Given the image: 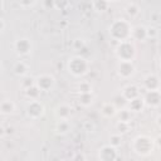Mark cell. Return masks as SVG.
<instances>
[{"instance_id":"obj_7","label":"cell","mask_w":161,"mask_h":161,"mask_svg":"<svg viewBox=\"0 0 161 161\" xmlns=\"http://www.w3.org/2000/svg\"><path fill=\"white\" fill-rule=\"evenodd\" d=\"M3 5H4V4H3V2H0V9L3 8Z\"/></svg>"},{"instance_id":"obj_1","label":"cell","mask_w":161,"mask_h":161,"mask_svg":"<svg viewBox=\"0 0 161 161\" xmlns=\"http://www.w3.org/2000/svg\"><path fill=\"white\" fill-rule=\"evenodd\" d=\"M15 48H17V52L18 53H28L30 49H32V43L28 40V39H18L17 43H15Z\"/></svg>"},{"instance_id":"obj_4","label":"cell","mask_w":161,"mask_h":161,"mask_svg":"<svg viewBox=\"0 0 161 161\" xmlns=\"http://www.w3.org/2000/svg\"><path fill=\"white\" fill-rule=\"evenodd\" d=\"M37 3H19V5H22V7H25V5H29V7H32V5H35Z\"/></svg>"},{"instance_id":"obj_2","label":"cell","mask_w":161,"mask_h":161,"mask_svg":"<svg viewBox=\"0 0 161 161\" xmlns=\"http://www.w3.org/2000/svg\"><path fill=\"white\" fill-rule=\"evenodd\" d=\"M92 5H93V8L96 9V10H105V9H107L108 8V5H110V3H107V2H95V3H92Z\"/></svg>"},{"instance_id":"obj_6","label":"cell","mask_w":161,"mask_h":161,"mask_svg":"<svg viewBox=\"0 0 161 161\" xmlns=\"http://www.w3.org/2000/svg\"><path fill=\"white\" fill-rule=\"evenodd\" d=\"M2 135H4V128L0 127V136H2Z\"/></svg>"},{"instance_id":"obj_5","label":"cell","mask_w":161,"mask_h":161,"mask_svg":"<svg viewBox=\"0 0 161 161\" xmlns=\"http://www.w3.org/2000/svg\"><path fill=\"white\" fill-rule=\"evenodd\" d=\"M4 27H5V23H4V20H3V19H0V32H3Z\"/></svg>"},{"instance_id":"obj_3","label":"cell","mask_w":161,"mask_h":161,"mask_svg":"<svg viewBox=\"0 0 161 161\" xmlns=\"http://www.w3.org/2000/svg\"><path fill=\"white\" fill-rule=\"evenodd\" d=\"M13 110H14V105L10 102H4L2 105V112H4V113H10V112H13Z\"/></svg>"}]
</instances>
